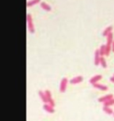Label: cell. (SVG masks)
Instances as JSON below:
<instances>
[{
	"mask_svg": "<svg viewBox=\"0 0 114 121\" xmlns=\"http://www.w3.org/2000/svg\"><path fill=\"white\" fill-rule=\"evenodd\" d=\"M27 25H28V30L30 33H34L35 32V26L33 24V20H32V16L30 13L27 14Z\"/></svg>",
	"mask_w": 114,
	"mask_h": 121,
	"instance_id": "6da1fadb",
	"label": "cell"
},
{
	"mask_svg": "<svg viewBox=\"0 0 114 121\" xmlns=\"http://www.w3.org/2000/svg\"><path fill=\"white\" fill-rule=\"evenodd\" d=\"M67 84H68V79L67 78H63L62 81H61V83H60V91L62 93L65 92L66 89H67Z\"/></svg>",
	"mask_w": 114,
	"mask_h": 121,
	"instance_id": "7a4b0ae2",
	"label": "cell"
},
{
	"mask_svg": "<svg viewBox=\"0 0 114 121\" xmlns=\"http://www.w3.org/2000/svg\"><path fill=\"white\" fill-rule=\"evenodd\" d=\"M45 93H46V95H47V102L48 104H50L52 106H54L55 107V100L54 99L52 98V94H51V91L49 90H47V91H45Z\"/></svg>",
	"mask_w": 114,
	"mask_h": 121,
	"instance_id": "3957f363",
	"label": "cell"
},
{
	"mask_svg": "<svg viewBox=\"0 0 114 121\" xmlns=\"http://www.w3.org/2000/svg\"><path fill=\"white\" fill-rule=\"evenodd\" d=\"M82 81H83V76L79 75V76H76V77H73L72 79H71L70 82L71 84H78V83H80Z\"/></svg>",
	"mask_w": 114,
	"mask_h": 121,
	"instance_id": "277c9868",
	"label": "cell"
},
{
	"mask_svg": "<svg viewBox=\"0 0 114 121\" xmlns=\"http://www.w3.org/2000/svg\"><path fill=\"white\" fill-rule=\"evenodd\" d=\"M100 57H101V55H100V52H99V49H96L94 51V65H100Z\"/></svg>",
	"mask_w": 114,
	"mask_h": 121,
	"instance_id": "5b68a950",
	"label": "cell"
},
{
	"mask_svg": "<svg viewBox=\"0 0 114 121\" xmlns=\"http://www.w3.org/2000/svg\"><path fill=\"white\" fill-rule=\"evenodd\" d=\"M102 78V76L101 74H96V75H94V76H93V77L90 78L89 82H90L91 84H94V83H95V82H99Z\"/></svg>",
	"mask_w": 114,
	"mask_h": 121,
	"instance_id": "8992f818",
	"label": "cell"
},
{
	"mask_svg": "<svg viewBox=\"0 0 114 121\" xmlns=\"http://www.w3.org/2000/svg\"><path fill=\"white\" fill-rule=\"evenodd\" d=\"M43 108L47 111V112L48 113H54L55 112V108H54V106H52V105H50V104H48V103H46L44 106H43Z\"/></svg>",
	"mask_w": 114,
	"mask_h": 121,
	"instance_id": "52a82bcc",
	"label": "cell"
},
{
	"mask_svg": "<svg viewBox=\"0 0 114 121\" xmlns=\"http://www.w3.org/2000/svg\"><path fill=\"white\" fill-rule=\"evenodd\" d=\"M94 88H96L98 90H101V91H107L108 90V87L106 85H103V84H101V83H98V82H95L93 84Z\"/></svg>",
	"mask_w": 114,
	"mask_h": 121,
	"instance_id": "ba28073f",
	"label": "cell"
},
{
	"mask_svg": "<svg viewBox=\"0 0 114 121\" xmlns=\"http://www.w3.org/2000/svg\"><path fill=\"white\" fill-rule=\"evenodd\" d=\"M111 98H113V95H112V94H107V95H104V96H102V97H101V98H99V99H98V101L103 103L104 101H107V100L110 99Z\"/></svg>",
	"mask_w": 114,
	"mask_h": 121,
	"instance_id": "9c48e42d",
	"label": "cell"
},
{
	"mask_svg": "<svg viewBox=\"0 0 114 121\" xmlns=\"http://www.w3.org/2000/svg\"><path fill=\"white\" fill-rule=\"evenodd\" d=\"M40 6H41V8L44 9L45 11H47V12H50L51 10H52L50 5L47 4L46 2H40Z\"/></svg>",
	"mask_w": 114,
	"mask_h": 121,
	"instance_id": "30bf717a",
	"label": "cell"
},
{
	"mask_svg": "<svg viewBox=\"0 0 114 121\" xmlns=\"http://www.w3.org/2000/svg\"><path fill=\"white\" fill-rule=\"evenodd\" d=\"M38 95H39V97L41 98V99H42V101H43V102H44V103H47V95H46V93H45V91H38Z\"/></svg>",
	"mask_w": 114,
	"mask_h": 121,
	"instance_id": "8fae6325",
	"label": "cell"
},
{
	"mask_svg": "<svg viewBox=\"0 0 114 121\" xmlns=\"http://www.w3.org/2000/svg\"><path fill=\"white\" fill-rule=\"evenodd\" d=\"M102 109H103V111H104L107 115H112V114H113V110H112V109L110 108V107H109V106H103Z\"/></svg>",
	"mask_w": 114,
	"mask_h": 121,
	"instance_id": "7c38bea8",
	"label": "cell"
},
{
	"mask_svg": "<svg viewBox=\"0 0 114 121\" xmlns=\"http://www.w3.org/2000/svg\"><path fill=\"white\" fill-rule=\"evenodd\" d=\"M39 2H41V0H30L27 2V6L28 7H30V6H33L35 4H38Z\"/></svg>",
	"mask_w": 114,
	"mask_h": 121,
	"instance_id": "4fadbf2b",
	"label": "cell"
},
{
	"mask_svg": "<svg viewBox=\"0 0 114 121\" xmlns=\"http://www.w3.org/2000/svg\"><path fill=\"white\" fill-rule=\"evenodd\" d=\"M112 29H113V28H112V26H108L105 30H103V32H102V36L106 37L108 34H110V32L112 31Z\"/></svg>",
	"mask_w": 114,
	"mask_h": 121,
	"instance_id": "5bb4252c",
	"label": "cell"
},
{
	"mask_svg": "<svg viewBox=\"0 0 114 121\" xmlns=\"http://www.w3.org/2000/svg\"><path fill=\"white\" fill-rule=\"evenodd\" d=\"M99 52H100V55L101 56H105V52H106V47L105 45H102L100 48H99Z\"/></svg>",
	"mask_w": 114,
	"mask_h": 121,
	"instance_id": "9a60e30c",
	"label": "cell"
},
{
	"mask_svg": "<svg viewBox=\"0 0 114 121\" xmlns=\"http://www.w3.org/2000/svg\"><path fill=\"white\" fill-rule=\"evenodd\" d=\"M100 65H101V66L103 67V68H106V67H107V63H106L105 58H104L103 56H101V57H100Z\"/></svg>",
	"mask_w": 114,
	"mask_h": 121,
	"instance_id": "2e32d148",
	"label": "cell"
},
{
	"mask_svg": "<svg viewBox=\"0 0 114 121\" xmlns=\"http://www.w3.org/2000/svg\"><path fill=\"white\" fill-rule=\"evenodd\" d=\"M112 105H114V98H111V99H109V100L103 102V106H109V107H110V106H112Z\"/></svg>",
	"mask_w": 114,
	"mask_h": 121,
	"instance_id": "e0dca14e",
	"label": "cell"
},
{
	"mask_svg": "<svg viewBox=\"0 0 114 121\" xmlns=\"http://www.w3.org/2000/svg\"><path fill=\"white\" fill-rule=\"evenodd\" d=\"M111 50H112V52H114V39L112 41V44H111Z\"/></svg>",
	"mask_w": 114,
	"mask_h": 121,
	"instance_id": "ac0fdd59",
	"label": "cell"
},
{
	"mask_svg": "<svg viewBox=\"0 0 114 121\" xmlns=\"http://www.w3.org/2000/svg\"><path fill=\"white\" fill-rule=\"evenodd\" d=\"M110 81L111 82H113V83H114V75L112 76V77H110Z\"/></svg>",
	"mask_w": 114,
	"mask_h": 121,
	"instance_id": "d6986e66",
	"label": "cell"
},
{
	"mask_svg": "<svg viewBox=\"0 0 114 121\" xmlns=\"http://www.w3.org/2000/svg\"><path fill=\"white\" fill-rule=\"evenodd\" d=\"M112 115H113V116H114V112H113V114H112Z\"/></svg>",
	"mask_w": 114,
	"mask_h": 121,
	"instance_id": "ffe728a7",
	"label": "cell"
}]
</instances>
